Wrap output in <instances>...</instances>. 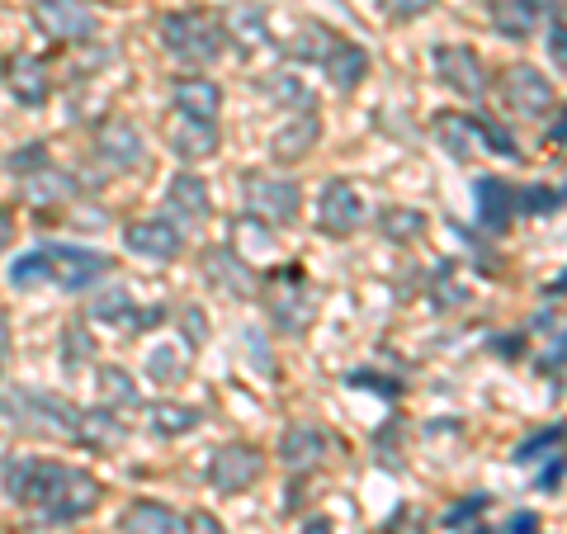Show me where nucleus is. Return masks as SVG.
I'll return each mask as SVG.
<instances>
[{
	"instance_id": "nucleus-1",
	"label": "nucleus",
	"mask_w": 567,
	"mask_h": 534,
	"mask_svg": "<svg viewBox=\"0 0 567 534\" xmlns=\"http://www.w3.org/2000/svg\"><path fill=\"white\" fill-rule=\"evenodd\" d=\"M6 492L24 506H39L43 521H81L100 506V483L85 469L52 464V459H10L6 464Z\"/></svg>"
},
{
	"instance_id": "nucleus-2",
	"label": "nucleus",
	"mask_w": 567,
	"mask_h": 534,
	"mask_svg": "<svg viewBox=\"0 0 567 534\" xmlns=\"http://www.w3.org/2000/svg\"><path fill=\"white\" fill-rule=\"evenodd\" d=\"M114 270L110 256L100 251H85V246H39L14 260L10 270V284L14 289H33V284H58L66 294H85Z\"/></svg>"
},
{
	"instance_id": "nucleus-3",
	"label": "nucleus",
	"mask_w": 567,
	"mask_h": 534,
	"mask_svg": "<svg viewBox=\"0 0 567 534\" xmlns=\"http://www.w3.org/2000/svg\"><path fill=\"white\" fill-rule=\"evenodd\" d=\"M0 412L14 425L39 435H62V440H81V407H71L58 393H39V388H20V393H0Z\"/></svg>"
},
{
	"instance_id": "nucleus-4",
	"label": "nucleus",
	"mask_w": 567,
	"mask_h": 534,
	"mask_svg": "<svg viewBox=\"0 0 567 534\" xmlns=\"http://www.w3.org/2000/svg\"><path fill=\"white\" fill-rule=\"evenodd\" d=\"M162 43H166L171 58H181L189 66H204V62L223 58L227 33H223L218 20H208V14L181 10V14H166V20H162Z\"/></svg>"
},
{
	"instance_id": "nucleus-5",
	"label": "nucleus",
	"mask_w": 567,
	"mask_h": 534,
	"mask_svg": "<svg viewBox=\"0 0 567 534\" xmlns=\"http://www.w3.org/2000/svg\"><path fill=\"white\" fill-rule=\"evenodd\" d=\"M241 194H246V208L260 213L265 223H293L298 208H303V189H298V181L265 175V171H246L241 175Z\"/></svg>"
},
{
	"instance_id": "nucleus-6",
	"label": "nucleus",
	"mask_w": 567,
	"mask_h": 534,
	"mask_svg": "<svg viewBox=\"0 0 567 534\" xmlns=\"http://www.w3.org/2000/svg\"><path fill=\"white\" fill-rule=\"evenodd\" d=\"M265 473V459L256 444H223L218 454H213V464H208V483L213 492H223V496H233V492H246L256 483V477Z\"/></svg>"
},
{
	"instance_id": "nucleus-7",
	"label": "nucleus",
	"mask_w": 567,
	"mask_h": 534,
	"mask_svg": "<svg viewBox=\"0 0 567 534\" xmlns=\"http://www.w3.org/2000/svg\"><path fill=\"white\" fill-rule=\"evenodd\" d=\"M502 95H506L511 110L525 114V119H539V114L554 110V81H548L539 66H529V62L506 66V76H502Z\"/></svg>"
},
{
	"instance_id": "nucleus-8",
	"label": "nucleus",
	"mask_w": 567,
	"mask_h": 534,
	"mask_svg": "<svg viewBox=\"0 0 567 534\" xmlns=\"http://www.w3.org/2000/svg\"><path fill=\"white\" fill-rule=\"evenodd\" d=\"M33 24L58 43H85L95 39V14L81 0H33Z\"/></svg>"
},
{
	"instance_id": "nucleus-9",
	"label": "nucleus",
	"mask_w": 567,
	"mask_h": 534,
	"mask_svg": "<svg viewBox=\"0 0 567 534\" xmlns=\"http://www.w3.org/2000/svg\"><path fill=\"white\" fill-rule=\"evenodd\" d=\"M364 223V194L354 181H331L317 199V227L327 237H350L354 227Z\"/></svg>"
},
{
	"instance_id": "nucleus-10",
	"label": "nucleus",
	"mask_w": 567,
	"mask_h": 534,
	"mask_svg": "<svg viewBox=\"0 0 567 534\" xmlns=\"http://www.w3.org/2000/svg\"><path fill=\"white\" fill-rule=\"evenodd\" d=\"M312 289L303 284V275H298V265H289V270H279L275 275V294H270V312H275V322L298 336V331H308L312 322Z\"/></svg>"
},
{
	"instance_id": "nucleus-11",
	"label": "nucleus",
	"mask_w": 567,
	"mask_h": 534,
	"mask_svg": "<svg viewBox=\"0 0 567 534\" xmlns=\"http://www.w3.org/2000/svg\"><path fill=\"white\" fill-rule=\"evenodd\" d=\"M431 66L440 71V81L450 85V91L468 95V100H483L487 91V76H483V62H477V52L464 48V43H445L431 52Z\"/></svg>"
},
{
	"instance_id": "nucleus-12",
	"label": "nucleus",
	"mask_w": 567,
	"mask_h": 534,
	"mask_svg": "<svg viewBox=\"0 0 567 534\" xmlns=\"http://www.w3.org/2000/svg\"><path fill=\"white\" fill-rule=\"evenodd\" d=\"M123 246L133 256H147V260H175L185 251V237L181 227L166 223V218H147V223H128L123 227Z\"/></svg>"
},
{
	"instance_id": "nucleus-13",
	"label": "nucleus",
	"mask_w": 567,
	"mask_h": 534,
	"mask_svg": "<svg viewBox=\"0 0 567 534\" xmlns=\"http://www.w3.org/2000/svg\"><path fill=\"white\" fill-rule=\"evenodd\" d=\"M95 147H100V162L110 166V171H133V166H142V152H147V142H142V133L133 129L128 119H110L100 129Z\"/></svg>"
},
{
	"instance_id": "nucleus-14",
	"label": "nucleus",
	"mask_w": 567,
	"mask_h": 534,
	"mask_svg": "<svg viewBox=\"0 0 567 534\" xmlns=\"http://www.w3.org/2000/svg\"><path fill=\"white\" fill-rule=\"evenodd\" d=\"M171 104L181 110V119H199V123H213L223 110V85L208 81V76H185L171 85Z\"/></svg>"
},
{
	"instance_id": "nucleus-15",
	"label": "nucleus",
	"mask_w": 567,
	"mask_h": 534,
	"mask_svg": "<svg viewBox=\"0 0 567 534\" xmlns=\"http://www.w3.org/2000/svg\"><path fill=\"white\" fill-rule=\"evenodd\" d=\"M137 302L128 298V289H110V294H100L91 302V317L95 322H114L123 331H147L156 322H166V308H147V312H133Z\"/></svg>"
},
{
	"instance_id": "nucleus-16",
	"label": "nucleus",
	"mask_w": 567,
	"mask_h": 534,
	"mask_svg": "<svg viewBox=\"0 0 567 534\" xmlns=\"http://www.w3.org/2000/svg\"><path fill=\"white\" fill-rule=\"evenodd\" d=\"M327 450H331L327 431H317V425H308V421L289 425V431H284V440H279L284 469H293V473H308V469H317V464H322V454H327Z\"/></svg>"
},
{
	"instance_id": "nucleus-17",
	"label": "nucleus",
	"mask_w": 567,
	"mask_h": 534,
	"mask_svg": "<svg viewBox=\"0 0 567 534\" xmlns=\"http://www.w3.org/2000/svg\"><path fill=\"white\" fill-rule=\"evenodd\" d=\"M477 227H483V233H506L511 227V213H516V189H511L506 181H496V175H483V181H477Z\"/></svg>"
},
{
	"instance_id": "nucleus-18",
	"label": "nucleus",
	"mask_w": 567,
	"mask_h": 534,
	"mask_svg": "<svg viewBox=\"0 0 567 534\" xmlns=\"http://www.w3.org/2000/svg\"><path fill=\"white\" fill-rule=\"evenodd\" d=\"M166 208L171 218L166 223H204L213 213V199H208V185L199 181V175H175V181L166 185Z\"/></svg>"
},
{
	"instance_id": "nucleus-19",
	"label": "nucleus",
	"mask_w": 567,
	"mask_h": 534,
	"mask_svg": "<svg viewBox=\"0 0 567 534\" xmlns=\"http://www.w3.org/2000/svg\"><path fill=\"white\" fill-rule=\"evenodd\" d=\"M204 275H208L213 284H223L227 294H237V298L256 294V275H251V260H241L237 251H227V246H213V251L204 256Z\"/></svg>"
},
{
	"instance_id": "nucleus-20",
	"label": "nucleus",
	"mask_w": 567,
	"mask_h": 534,
	"mask_svg": "<svg viewBox=\"0 0 567 534\" xmlns=\"http://www.w3.org/2000/svg\"><path fill=\"white\" fill-rule=\"evenodd\" d=\"M123 534H189V525L162 502H133L123 515Z\"/></svg>"
},
{
	"instance_id": "nucleus-21",
	"label": "nucleus",
	"mask_w": 567,
	"mask_h": 534,
	"mask_svg": "<svg viewBox=\"0 0 567 534\" xmlns=\"http://www.w3.org/2000/svg\"><path fill=\"white\" fill-rule=\"evenodd\" d=\"M171 147L181 162H204L218 152V123H199V119H181L171 129Z\"/></svg>"
},
{
	"instance_id": "nucleus-22",
	"label": "nucleus",
	"mask_w": 567,
	"mask_h": 534,
	"mask_svg": "<svg viewBox=\"0 0 567 534\" xmlns=\"http://www.w3.org/2000/svg\"><path fill=\"white\" fill-rule=\"evenodd\" d=\"M317 133H322V123H317V114H298V119H289L284 129L275 133V142H270V152H275V162H298V156H308L312 152V142H317Z\"/></svg>"
},
{
	"instance_id": "nucleus-23",
	"label": "nucleus",
	"mask_w": 567,
	"mask_h": 534,
	"mask_svg": "<svg viewBox=\"0 0 567 534\" xmlns=\"http://www.w3.org/2000/svg\"><path fill=\"white\" fill-rule=\"evenodd\" d=\"M327 76L336 91H354V85L364 81V71H369V52L360 43H346V39H336V48L327 52Z\"/></svg>"
},
{
	"instance_id": "nucleus-24",
	"label": "nucleus",
	"mask_w": 567,
	"mask_h": 534,
	"mask_svg": "<svg viewBox=\"0 0 567 534\" xmlns=\"http://www.w3.org/2000/svg\"><path fill=\"white\" fill-rule=\"evenodd\" d=\"M6 76H10V91L20 104H43L48 100V66L39 58H10L6 62Z\"/></svg>"
},
{
	"instance_id": "nucleus-25",
	"label": "nucleus",
	"mask_w": 567,
	"mask_h": 534,
	"mask_svg": "<svg viewBox=\"0 0 567 534\" xmlns=\"http://www.w3.org/2000/svg\"><path fill=\"white\" fill-rule=\"evenodd\" d=\"M487 6H492V24L511 33V39H525L544 14V0H487Z\"/></svg>"
},
{
	"instance_id": "nucleus-26",
	"label": "nucleus",
	"mask_w": 567,
	"mask_h": 534,
	"mask_svg": "<svg viewBox=\"0 0 567 534\" xmlns=\"http://www.w3.org/2000/svg\"><path fill=\"white\" fill-rule=\"evenodd\" d=\"M223 33H233L237 52H251V48H260V43H270V33H265V6H233Z\"/></svg>"
},
{
	"instance_id": "nucleus-27",
	"label": "nucleus",
	"mask_w": 567,
	"mask_h": 534,
	"mask_svg": "<svg viewBox=\"0 0 567 534\" xmlns=\"http://www.w3.org/2000/svg\"><path fill=\"white\" fill-rule=\"evenodd\" d=\"M435 137H440V147H445L454 162H473L477 133H473V123L464 114H435Z\"/></svg>"
},
{
	"instance_id": "nucleus-28",
	"label": "nucleus",
	"mask_w": 567,
	"mask_h": 534,
	"mask_svg": "<svg viewBox=\"0 0 567 534\" xmlns=\"http://www.w3.org/2000/svg\"><path fill=\"white\" fill-rule=\"evenodd\" d=\"M147 421L156 435H189V431H199L204 412L199 407H181V402H156L147 407Z\"/></svg>"
},
{
	"instance_id": "nucleus-29",
	"label": "nucleus",
	"mask_w": 567,
	"mask_h": 534,
	"mask_svg": "<svg viewBox=\"0 0 567 534\" xmlns=\"http://www.w3.org/2000/svg\"><path fill=\"white\" fill-rule=\"evenodd\" d=\"M24 189H29L33 204H62V199H71V194H76V181H71V175H62V171H52V166H43L39 175H29Z\"/></svg>"
},
{
	"instance_id": "nucleus-30",
	"label": "nucleus",
	"mask_w": 567,
	"mask_h": 534,
	"mask_svg": "<svg viewBox=\"0 0 567 534\" xmlns=\"http://www.w3.org/2000/svg\"><path fill=\"white\" fill-rule=\"evenodd\" d=\"M468 123H473V133H477V142H483V147H492L496 156H511V162H520L516 137H511L496 119H487V114H468Z\"/></svg>"
},
{
	"instance_id": "nucleus-31",
	"label": "nucleus",
	"mask_w": 567,
	"mask_h": 534,
	"mask_svg": "<svg viewBox=\"0 0 567 534\" xmlns=\"http://www.w3.org/2000/svg\"><path fill=\"white\" fill-rule=\"evenodd\" d=\"M260 91L270 95L275 104H298V110H308V104H312V91L293 76V71H284V76H279V71H275V76H265V81H260Z\"/></svg>"
},
{
	"instance_id": "nucleus-32",
	"label": "nucleus",
	"mask_w": 567,
	"mask_h": 534,
	"mask_svg": "<svg viewBox=\"0 0 567 534\" xmlns=\"http://www.w3.org/2000/svg\"><path fill=\"white\" fill-rule=\"evenodd\" d=\"M336 39L341 33H331L322 24H303L298 29V39H293V58H303V62H327V52L336 48Z\"/></svg>"
},
{
	"instance_id": "nucleus-33",
	"label": "nucleus",
	"mask_w": 567,
	"mask_h": 534,
	"mask_svg": "<svg viewBox=\"0 0 567 534\" xmlns=\"http://www.w3.org/2000/svg\"><path fill=\"white\" fill-rule=\"evenodd\" d=\"M379 227H383L388 242H412L416 233H425V213H416V208H388L379 218Z\"/></svg>"
},
{
	"instance_id": "nucleus-34",
	"label": "nucleus",
	"mask_w": 567,
	"mask_h": 534,
	"mask_svg": "<svg viewBox=\"0 0 567 534\" xmlns=\"http://www.w3.org/2000/svg\"><path fill=\"white\" fill-rule=\"evenodd\" d=\"M100 379H104V402H118V407H137V388H133V379L123 369H114V364H104L100 369Z\"/></svg>"
},
{
	"instance_id": "nucleus-35",
	"label": "nucleus",
	"mask_w": 567,
	"mask_h": 534,
	"mask_svg": "<svg viewBox=\"0 0 567 534\" xmlns=\"http://www.w3.org/2000/svg\"><path fill=\"white\" fill-rule=\"evenodd\" d=\"M563 194L548 189V185H529V189H516V208L520 213H558Z\"/></svg>"
},
{
	"instance_id": "nucleus-36",
	"label": "nucleus",
	"mask_w": 567,
	"mask_h": 534,
	"mask_svg": "<svg viewBox=\"0 0 567 534\" xmlns=\"http://www.w3.org/2000/svg\"><path fill=\"white\" fill-rule=\"evenodd\" d=\"M6 166H10V175H24V181H29V175H39L48 166V147H43V142H29V147L14 152Z\"/></svg>"
},
{
	"instance_id": "nucleus-37",
	"label": "nucleus",
	"mask_w": 567,
	"mask_h": 534,
	"mask_svg": "<svg viewBox=\"0 0 567 534\" xmlns=\"http://www.w3.org/2000/svg\"><path fill=\"white\" fill-rule=\"evenodd\" d=\"M185 355H171V350H152V360H147V373H152V379L156 383H175V379H181V373H185Z\"/></svg>"
},
{
	"instance_id": "nucleus-38",
	"label": "nucleus",
	"mask_w": 567,
	"mask_h": 534,
	"mask_svg": "<svg viewBox=\"0 0 567 534\" xmlns=\"http://www.w3.org/2000/svg\"><path fill=\"white\" fill-rule=\"evenodd\" d=\"M558 440H563V431L558 425H548V431H539V435H529L520 450H516V464H535L539 454H548V450H558Z\"/></svg>"
},
{
	"instance_id": "nucleus-39",
	"label": "nucleus",
	"mask_w": 567,
	"mask_h": 534,
	"mask_svg": "<svg viewBox=\"0 0 567 534\" xmlns=\"http://www.w3.org/2000/svg\"><path fill=\"white\" fill-rule=\"evenodd\" d=\"M548 52H554V66L563 71L567 48H563V14H558V10H554V20H548Z\"/></svg>"
},
{
	"instance_id": "nucleus-40",
	"label": "nucleus",
	"mask_w": 567,
	"mask_h": 534,
	"mask_svg": "<svg viewBox=\"0 0 567 534\" xmlns=\"http://www.w3.org/2000/svg\"><path fill=\"white\" fill-rule=\"evenodd\" d=\"M477 511H487V496H483V492H477V496H468L464 506H454V511L445 515V525H464L468 515H477Z\"/></svg>"
},
{
	"instance_id": "nucleus-41",
	"label": "nucleus",
	"mask_w": 567,
	"mask_h": 534,
	"mask_svg": "<svg viewBox=\"0 0 567 534\" xmlns=\"http://www.w3.org/2000/svg\"><path fill=\"white\" fill-rule=\"evenodd\" d=\"M185 525H189V534H227V530H223V521H218V515H208V511H194Z\"/></svg>"
},
{
	"instance_id": "nucleus-42",
	"label": "nucleus",
	"mask_w": 567,
	"mask_h": 534,
	"mask_svg": "<svg viewBox=\"0 0 567 534\" xmlns=\"http://www.w3.org/2000/svg\"><path fill=\"white\" fill-rule=\"evenodd\" d=\"M350 383L354 388H379V393H402V383H383V379H374V373H350Z\"/></svg>"
},
{
	"instance_id": "nucleus-43",
	"label": "nucleus",
	"mask_w": 567,
	"mask_h": 534,
	"mask_svg": "<svg viewBox=\"0 0 567 534\" xmlns=\"http://www.w3.org/2000/svg\"><path fill=\"white\" fill-rule=\"evenodd\" d=\"M185 331H189V350L199 346V341H204V331H208V327H204V317L194 312V308H185Z\"/></svg>"
},
{
	"instance_id": "nucleus-44",
	"label": "nucleus",
	"mask_w": 567,
	"mask_h": 534,
	"mask_svg": "<svg viewBox=\"0 0 567 534\" xmlns=\"http://www.w3.org/2000/svg\"><path fill=\"white\" fill-rule=\"evenodd\" d=\"M535 530H539V515H529V511H525V515H516V521L506 525V534H535Z\"/></svg>"
},
{
	"instance_id": "nucleus-45",
	"label": "nucleus",
	"mask_w": 567,
	"mask_h": 534,
	"mask_svg": "<svg viewBox=\"0 0 567 534\" xmlns=\"http://www.w3.org/2000/svg\"><path fill=\"white\" fill-rule=\"evenodd\" d=\"M10 237H14V213H10V208H0V251L10 246Z\"/></svg>"
},
{
	"instance_id": "nucleus-46",
	"label": "nucleus",
	"mask_w": 567,
	"mask_h": 534,
	"mask_svg": "<svg viewBox=\"0 0 567 534\" xmlns=\"http://www.w3.org/2000/svg\"><path fill=\"white\" fill-rule=\"evenodd\" d=\"M558 477H563V464L554 459V464H548V473L539 477V487H544V492H548V487H558Z\"/></svg>"
},
{
	"instance_id": "nucleus-47",
	"label": "nucleus",
	"mask_w": 567,
	"mask_h": 534,
	"mask_svg": "<svg viewBox=\"0 0 567 534\" xmlns=\"http://www.w3.org/2000/svg\"><path fill=\"white\" fill-rule=\"evenodd\" d=\"M303 534H331V525H327V521H308Z\"/></svg>"
},
{
	"instance_id": "nucleus-48",
	"label": "nucleus",
	"mask_w": 567,
	"mask_h": 534,
	"mask_svg": "<svg viewBox=\"0 0 567 534\" xmlns=\"http://www.w3.org/2000/svg\"><path fill=\"white\" fill-rule=\"evenodd\" d=\"M468 534H487V530H468Z\"/></svg>"
}]
</instances>
